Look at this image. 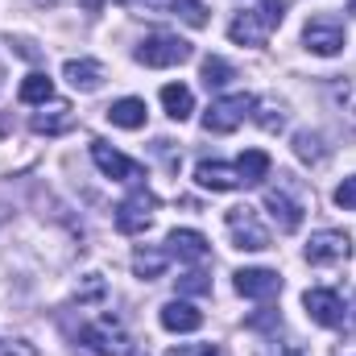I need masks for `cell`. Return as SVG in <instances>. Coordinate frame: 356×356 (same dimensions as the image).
<instances>
[{
    "label": "cell",
    "instance_id": "cell-1",
    "mask_svg": "<svg viewBox=\"0 0 356 356\" xmlns=\"http://www.w3.org/2000/svg\"><path fill=\"white\" fill-rule=\"evenodd\" d=\"M282 17H286V0H261V8H249V13L232 17L228 38L236 46H266L269 33L282 25Z\"/></svg>",
    "mask_w": 356,
    "mask_h": 356
},
{
    "label": "cell",
    "instance_id": "cell-2",
    "mask_svg": "<svg viewBox=\"0 0 356 356\" xmlns=\"http://www.w3.org/2000/svg\"><path fill=\"white\" fill-rule=\"evenodd\" d=\"M266 211L277 224V232H298L307 216V199L294 195V175H277L273 186H266Z\"/></svg>",
    "mask_w": 356,
    "mask_h": 356
},
{
    "label": "cell",
    "instance_id": "cell-3",
    "mask_svg": "<svg viewBox=\"0 0 356 356\" xmlns=\"http://www.w3.org/2000/svg\"><path fill=\"white\" fill-rule=\"evenodd\" d=\"M224 228H228L232 245L245 249V253H261V249H269V228L261 224V216H257L249 203H245V207H228Z\"/></svg>",
    "mask_w": 356,
    "mask_h": 356
},
{
    "label": "cell",
    "instance_id": "cell-4",
    "mask_svg": "<svg viewBox=\"0 0 356 356\" xmlns=\"http://www.w3.org/2000/svg\"><path fill=\"white\" fill-rule=\"evenodd\" d=\"M191 54H195L191 42H182L178 33H149V38L137 46V63H141V67H154V71H162V67H182Z\"/></svg>",
    "mask_w": 356,
    "mask_h": 356
},
{
    "label": "cell",
    "instance_id": "cell-5",
    "mask_svg": "<svg viewBox=\"0 0 356 356\" xmlns=\"http://www.w3.org/2000/svg\"><path fill=\"white\" fill-rule=\"evenodd\" d=\"M154 207H158L154 191H145V186L137 182V186H133V195L116 203V228H120L124 236L145 232V228H149V220H154Z\"/></svg>",
    "mask_w": 356,
    "mask_h": 356
},
{
    "label": "cell",
    "instance_id": "cell-6",
    "mask_svg": "<svg viewBox=\"0 0 356 356\" xmlns=\"http://www.w3.org/2000/svg\"><path fill=\"white\" fill-rule=\"evenodd\" d=\"M79 344H88L95 356H124L129 353L124 327H120L112 315H99L95 323H83V327H79Z\"/></svg>",
    "mask_w": 356,
    "mask_h": 356
},
{
    "label": "cell",
    "instance_id": "cell-7",
    "mask_svg": "<svg viewBox=\"0 0 356 356\" xmlns=\"http://www.w3.org/2000/svg\"><path fill=\"white\" fill-rule=\"evenodd\" d=\"M348 253H353V241L340 228H319L302 249V257L311 266H340V261H348Z\"/></svg>",
    "mask_w": 356,
    "mask_h": 356
},
{
    "label": "cell",
    "instance_id": "cell-8",
    "mask_svg": "<svg viewBox=\"0 0 356 356\" xmlns=\"http://www.w3.org/2000/svg\"><path fill=\"white\" fill-rule=\"evenodd\" d=\"M302 46L319 58H332V54L344 50V25L336 17H311L302 25Z\"/></svg>",
    "mask_w": 356,
    "mask_h": 356
},
{
    "label": "cell",
    "instance_id": "cell-9",
    "mask_svg": "<svg viewBox=\"0 0 356 356\" xmlns=\"http://www.w3.org/2000/svg\"><path fill=\"white\" fill-rule=\"evenodd\" d=\"M253 112V95H224V99H216L207 112H203V129L207 133H232V129H241V120Z\"/></svg>",
    "mask_w": 356,
    "mask_h": 356
},
{
    "label": "cell",
    "instance_id": "cell-10",
    "mask_svg": "<svg viewBox=\"0 0 356 356\" xmlns=\"http://www.w3.org/2000/svg\"><path fill=\"white\" fill-rule=\"evenodd\" d=\"M91 158H95V166L112 178V182H141V178H145L141 162L124 158V154H120V149H112L108 141H91Z\"/></svg>",
    "mask_w": 356,
    "mask_h": 356
},
{
    "label": "cell",
    "instance_id": "cell-11",
    "mask_svg": "<svg viewBox=\"0 0 356 356\" xmlns=\"http://www.w3.org/2000/svg\"><path fill=\"white\" fill-rule=\"evenodd\" d=\"M232 277H236V294H245V298L269 302V298L282 294V277H277V269H236Z\"/></svg>",
    "mask_w": 356,
    "mask_h": 356
},
{
    "label": "cell",
    "instance_id": "cell-12",
    "mask_svg": "<svg viewBox=\"0 0 356 356\" xmlns=\"http://www.w3.org/2000/svg\"><path fill=\"white\" fill-rule=\"evenodd\" d=\"M71 124H75V108H71L67 99L42 104V112H33V120H29V129H33L38 137H58V133H67Z\"/></svg>",
    "mask_w": 356,
    "mask_h": 356
},
{
    "label": "cell",
    "instance_id": "cell-13",
    "mask_svg": "<svg viewBox=\"0 0 356 356\" xmlns=\"http://www.w3.org/2000/svg\"><path fill=\"white\" fill-rule=\"evenodd\" d=\"M302 307H307V315L319 327H340L344 323V302H340L336 290H307L302 294Z\"/></svg>",
    "mask_w": 356,
    "mask_h": 356
},
{
    "label": "cell",
    "instance_id": "cell-14",
    "mask_svg": "<svg viewBox=\"0 0 356 356\" xmlns=\"http://www.w3.org/2000/svg\"><path fill=\"white\" fill-rule=\"evenodd\" d=\"M195 182L207 186V191H241L236 166H224V162H211V158H203V162L195 166Z\"/></svg>",
    "mask_w": 356,
    "mask_h": 356
},
{
    "label": "cell",
    "instance_id": "cell-15",
    "mask_svg": "<svg viewBox=\"0 0 356 356\" xmlns=\"http://www.w3.org/2000/svg\"><path fill=\"white\" fill-rule=\"evenodd\" d=\"M166 245H170L166 253H170V257H178V261H203V257L211 253L207 236H203V232H191V228H175Z\"/></svg>",
    "mask_w": 356,
    "mask_h": 356
},
{
    "label": "cell",
    "instance_id": "cell-16",
    "mask_svg": "<svg viewBox=\"0 0 356 356\" xmlns=\"http://www.w3.org/2000/svg\"><path fill=\"white\" fill-rule=\"evenodd\" d=\"M63 79H67L75 91H99V83H104V67L91 63V58H67V63H63Z\"/></svg>",
    "mask_w": 356,
    "mask_h": 356
},
{
    "label": "cell",
    "instance_id": "cell-17",
    "mask_svg": "<svg viewBox=\"0 0 356 356\" xmlns=\"http://www.w3.org/2000/svg\"><path fill=\"white\" fill-rule=\"evenodd\" d=\"M327 95H332L336 116H340V120L356 133V75H340V79H332Z\"/></svg>",
    "mask_w": 356,
    "mask_h": 356
},
{
    "label": "cell",
    "instance_id": "cell-18",
    "mask_svg": "<svg viewBox=\"0 0 356 356\" xmlns=\"http://www.w3.org/2000/svg\"><path fill=\"white\" fill-rule=\"evenodd\" d=\"M162 327L166 332H199L203 327V311H195L191 302L175 298V302L162 307Z\"/></svg>",
    "mask_w": 356,
    "mask_h": 356
},
{
    "label": "cell",
    "instance_id": "cell-19",
    "mask_svg": "<svg viewBox=\"0 0 356 356\" xmlns=\"http://www.w3.org/2000/svg\"><path fill=\"white\" fill-rule=\"evenodd\" d=\"M145 99H137V95H124V99H116L112 108H108V120L116 124V129H141L145 124Z\"/></svg>",
    "mask_w": 356,
    "mask_h": 356
},
{
    "label": "cell",
    "instance_id": "cell-20",
    "mask_svg": "<svg viewBox=\"0 0 356 356\" xmlns=\"http://www.w3.org/2000/svg\"><path fill=\"white\" fill-rule=\"evenodd\" d=\"M269 154L266 149H245L241 154V162H236V175H241V186H257V182H266L269 178Z\"/></svg>",
    "mask_w": 356,
    "mask_h": 356
},
{
    "label": "cell",
    "instance_id": "cell-21",
    "mask_svg": "<svg viewBox=\"0 0 356 356\" xmlns=\"http://www.w3.org/2000/svg\"><path fill=\"white\" fill-rule=\"evenodd\" d=\"M166 266H170V253H166V249H137V253H133V273H137L141 282L162 277Z\"/></svg>",
    "mask_w": 356,
    "mask_h": 356
},
{
    "label": "cell",
    "instance_id": "cell-22",
    "mask_svg": "<svg viewBox=\"0 0 356 356\" xmlns=\"http://www.w3.org/2000/svg\"><path fill=\"white\" fill-rule=\"evenodd\" d=\"M162 108H166L170 120H186L195 112V95H191V88H182V83H166L162 88Z\"/></svg>",
    "mask_w": 356,
    "mask_h": 356
},
{
    "label": "cell",
    "instance_id": "cell-23",
    "mask_svg": "<svg viewBox=\"0 0 356 356\" xmlns=\"http://www.w3.org/2000/svg\"><path fill=\"white\" fill-rule=\"evenodd\" d=\"M21 104H50L54 99V79L50 75H42V71H33V75H25L21 79Z\"/></svg>",
    "mask_w": 356,
    "mask_h": 356
},
{
    "label": "cell",
    "instance_id": "cell-24",
    "mask_svg": "<svg viewBox=\"0 0 356 356\" xmlns=\"http://www.w3.org/2000/svg\"><path fill=\"white\" fill-rule=\"evenodd\" d=\"M294 154L307 162V166H319V162H327V149H323V137L319 133H294Z\"/></svg>",
    "mask_w": 356,
    "mask_h": 356
},
{
    "label": "cell",
    "instance_id": "cell-25",
    "mask_svg": "<svg viewBox=\"0 0 356 356\" xmlns=\"http://www.w3.org/2000/svg\"><path fill=\"white\" fill-rule=\"evenodd\" d=\"M236 79V71H232V63H224L220 54H211V58H203V83L207 88H228Z\"/></svg>",
    "mask_w": 356,
    "mask_h": 356
},
{
    "label": "cell",
    "instance_id": "cell-26",
    "mask_svg": "<svg viewBox=\"0 0 356 356\" xmlns=\"http://www.w3.org/2000/svg\"><path fill=\"white\" fill-rule=\"evenodd\" d=\"M253 108H257V116H253V120H257L266 133H282V129H286V112H282L273 99H253Z\"/></svg>",
    "mask_w": 356,
    "mask_h": 356
},
{
    "label": "cell",
    "instance_id": "cell-27",
    "mask_svg": "<svg viewBox=\"0 0 356 356\" xmlns=\"http://www.w3.org/2000/svg\"><path fill=\"white\" fill-rule=\"evenodd\" d=\"M170 13L182 17L186 25H195V29H203V25H207V4H203V0H175V4H170Z\"/></svg>",
    "mask_w": 356,
    "mask_h": 356
},
{
    "label": "cell",
    "instance_id": "cell-28",
    "mask_svg": "<svg viewBox=\"0 0 356 356\" xmlns=\"http://www.w3.org/2000/svg\"><path fill=\"white\" fill-rule=\"evenodd\" d=\"M178 294H211V277L207 273H182L178 277Z\"/></svg>",
    "mask_w": 356,
    "mask_h": 356
},
{
    "label": "cell",
    "instance_id": "cell-29",
    "mask_svg": "<svg viewBox=\"0 0 356 356\" xmlns=\"http://www.w3.org/2000/svg\"><path fill=\"white\" fill-rule=\"evenodd\" d=\"M336 207H344V211H356V175L344 178L340 186H336Z\"/></svg>",
    "mask_w": 356,
    "mask_h": 356
},
{
    "label": "cell",
    "instance_id": "cell-30",
    "mask_svg": "<svg viewBox=\"0 0 356 356\" xmlns=\"http://www.w3.org/2000/svg\"><path fill=\"white\" fill-rule=\"evenodd\" d=\"M166 356H220V348L216 344H178Z\"/></svg>",
    "mask_w": 356,
    "mask_h": 356
},
{
    "label": "cell",
    "instance_id": "cell-31",
    "mask_svg": "<svg viewBox=\"0 0 356 356\" xmlns=\"http://www.w3.org/2000/svg\"><path fill=\"white\" fill-rule=\"evenodd\" d=\"M0 356H38V348L25 340H0Z\"/></svg>",
    "mask_w": 356,
    "mask_h": 356
},
{
    "label": "cell",
    "instance_id": "cell-32",
    "mask_svg": "<svg viewBox=\"0 0 356 356\" xmlns=\"http://www.w3.org/2000/svg\"><path fill=\"white\" fill-rule=\"evenodd\" d=\"M249 327H282V319H277V311H261V315H249Z\"/></svg>",
    "mask_w": 356,
    "mask_h": 356
},
{
    "label": "cell",
    "instance_id": "cell-33",
    "mask_svg": "<svg viewBox=\"0 0 356 356\" xmlns=\"http://www.w3.org/2000/svg\"><path fill=\"white\" fill-rule=\"evenodd\" d=\"M257 356H269V353H257ZM273 356H307V353H302V348H294V344H282Z\"/></svg>",
    "mask_w": 356,
    "mask_h": 356
},
{
    "label": "cell",
    "instance_id": "cell-34",
    "mask_svg": "<svg viewBox=\"0 0 356 356\" xmlns=\"http://www.w3.org/2000/svg\"><path fill=\"white\" fill-rule=\"evenodd\" d=\"M79 4H83L88 13H99V8H104V0H79Z\"/></svg>",
    "mask_w": 356,
    "mask_h": 356
},
{
    "label": "cell",
    "instance_id": "cell-35",
    "mask_svg": "<svg viewBox=\"0 0 356 356\" xmlns=\"http://www.w3.org/2000/svg\"><path fill=\"white\" fill-rule=\"evenodd\" d=\"M0 88H4V63H0Z\"/></svg>",
    "mask_w": 356,
    "mask_h": 356
},
{
    "label": "cell",
    "instance_id": "cell-36",
    "mask_svg": "<svg viewBox=\"0 0 356 356\" xmlns=\"http://www.w3.org/2000/svg\"><path fill=\"white\" fill-rule=\"evenodd\" d=\"M348 13H356V0H348Z\"/></svg>",
    "mask_w": 356,
    "mask_h": 356
},
{
    "label": "cell",
    "instance_id": "cell-37",
    "mask_svg": "<svg viewBox=\"0 0 356 356\" xmlns=\"http://www.w3.org/2000/svg\"><path fill=\"white\" fill-rule=\"evenodd\" d=\"M38 4H58V0H38Z\"/></svg>",
    "mask_w": 356,
    "mask_h": 356
},
{
    "label": "cell",
    "instance_id": "cell-38",
    "mask_svg": "<svg viewBox=\"0 0 356 356\" xmlns=\"http://www.w3.org/2000/svg\"><path fill=\"white\" fill-rule=\"evenodd\" d=\"M129 356H141V353H129Z\"/></svg>",
    "mask_w": 356,
    "mask_h": 356
}]
</instances>
